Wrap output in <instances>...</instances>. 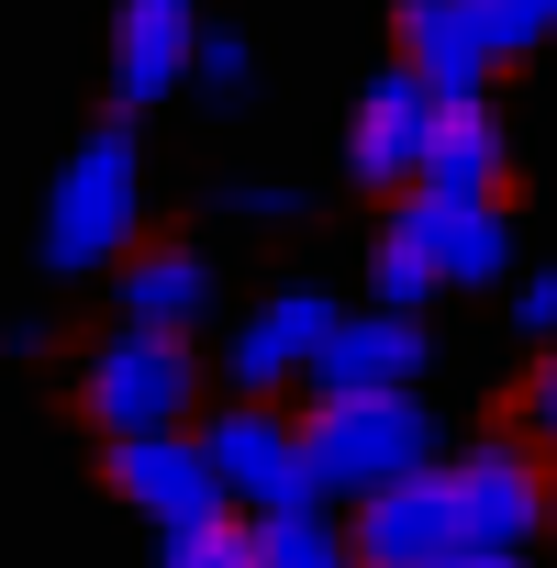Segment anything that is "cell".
Listing matches in <instances>:
<instances>
[{"instance_id": "obj_22", "label": "cell", "mask_w": 557, "mask_h": 568, "mask_svg": "<svg viewBox=\"0 0 557 568\" xmlns=\"http://www.w3.org/2000/svg\"><path fill=\"white\" fill-rule=\"evenodd\" d=\"M513 313H524V335H557V267H535V278H524Z\"/></svg>"}, {"instance_id": "obj_21", "label": "cell", "mask_w": 557, "mask_h": 568, "mask_svg": "<svg viewBox=\"0 0 557 568\" xmlns=\"http://www.w3.org/2000/svg\"><path fill=\"white\" fill-rule=\"evenodd\" d=\"M223 212H234V223H302V190H278V179H234Z\"/></svg>"}, {"instance_id": "obj_13", "label": "cell", "mask_w": 557, "mask_h": 568, "mask_svg": "<svg viewBox=\"0 0 557 568\" xmlns=\"http://www.w3.org/2000/svg\"><path fill=\"white\" fill-rule=\"evenodd\" d=\"M402 68L435 90V101H468L502 57L479 34V0H402Z\"/></svg>"}, {"instance_id": "obj_12", "label": "cell", "mask_w": 557, "mask_h": 568, "mask_svg": "<svg viewBox=\"0 0 557 568\" xmlns=\"http://www.w3.org/2000/svg\"><path fill=\"white\" fill-rule=\"evenodd\" d=\"M335 324H346V313H335L324 291H267V302L245 313V335L223 346V368H234V390H256V402H267L278 379H302V368H313V346H324Z\"/></svg>"}, {"instance_id": "obj_4", "label": "cell", "mask_w": 557, "mask_h": 568, "mask_svg": "<svg viewBox=\"0 0 557 568\" xmlns=\"http://www.w3.org/2000/svg\"><path fill=\"white\" fill-rule=\"evenodd\" d=\"M212 468H223V501H245V513H302L313 501V479H302V424L291 413H267L256 390L234 402V413H212Z\"/></svg>"}, {"instance_id": "obj_1", "label": "cell", "mask_w": 557, "mask_h": 568, "mask_svg": "<svg viewBox=\"0 0 557 568\" xmlns=\"http://www.w3.org/2000/svg\"><path fill=\"white\" fill-rule=\"evenodd\" d=\"M413 468H435V413L413 390H324L302 413V479H313V501L324 490L368 501V490H391Z\"/></svg>"}, {"instance_id": "obj_24", "label": "cell", "mask_w": 557, "mask_h": 568, "mask_svg": "<svg viewBox=\"0 0 557 568\" xmlns=\"http://www.w3.org/2000/svg\"><path fill=\"white\" fill-rule=\"evenodd\" d=\"M524 424H535V435H546V446H557V357H546V368H535V390H524Z\"/></svg>"}, {"instance_id": "obj_3", "label": "cell", "mask_w": 557, "mask_h": 568, "mask_svg": "<svg viewBox=\"0 0 557 568\" xmlns=\"http://www.w3.org/2000/svg\"><path fill=\"white\" fill-rule=\"evenodd\" d=\"M190 402H201V357H190V335H145V324H123V335L79 368V413H90L101 435H179Z\"/></svg>"}, {"instance_id": "obj_8", "label": "cell", "mask_w": 557, "mask_h": 568, "mask_svg": "<svg viewBox=\"0 0 557 568\" xmlns=\"http://www.w3.org/2000/svg\"><path fill=\"white\" fill-rule=\"evenodd\" d=\"M446 479H457V524H468V546H535V524H546V468L524 457V446H468V457H446Z\"/></svg>"}, {"instance_id": "obj_9", "label": "cell", "mask_w": 557, "mask_h": 568, "mask_svg": "<svg viewBox=\"0 0 557 568\" xmlns=\"http://www.w3.org/2000/svg\"><path fill=\"white\" fill-rule=\"evenodd\" d=\"M190 57H201V0H123L112 12V101L123 112L168 101L190 79Z\"/></svg>"}, {"instance_id": "obj_19", "label": "cell", "mask_w": 557, "mask_h": 568, "mask_svg": "<svg viewBox=\"0 0 557 568\" xmlns=\"http://www.w3.org/2000/svg\"><path fill=\"white\" fill-rule=\"evenodd\" d=\"M479 34H490V57H524L557 34V0H479Z\"/></svg>"}, {"instance_id": "obj_15", "label": "cell", "mask_w": 557, "mask_h": 568, "mask_svg": "<svg viewBox=\"0 0 557 568\" xmlns=\"http://www.w3.org/2000/svg\"><path fill=\"white\" fill-rule=\"evenodd\" d=\"M212 313V256H190V245H145V256H123V324H145V335H190Z\"/></svg>"}, {"instance_id": "obj_10", "label": "cell", "mask_w": 557, "mask_h": 568, "mask_svg": "<svg viewBox=\"0 0 557 568\" xmlns=\"http://www.w3.org/2000/svg\"><path fill=\"white\" fill-rule=\"evenodd\" d=\"M424 357H435V335L413 324V313H346L324 346H313V402L324 390H413L424 379Z\"/></svg>"}, {"instance_id": "obj_11", "label": "cell", "mask_w": 557, "mask_h": 568, "mask_svg": "<svg viewBox=\"0 0 557 568\" xmlns=\"http://www.w3.org/2000/svg\"><path fill=\"white\" fill-rule=\"evenodd\" d=\"M357 568H379V557H446V546H468V524H457V479L446 468H413V479H391V490H368V513H357Z\"/></svg>"}, {"instance_id": "obj_7", "label": "cell", "mask_w": 557, "mask_h": 568, "mask_svg": "<svg viewBox=\"0 0 557 568\" xmlns=\"http://www.w3.org/2000/svg\"><path fill=\"white\" fill-rule=\"evenodd\" d=\"M424 145H435V90L413 68H379L357 90V123H346V168L368 190H413L424 179Z\"/></svg>"}, {"instance_id": "obj_20", "label": "cell", "mask_w": 557, "mask_h": 568, "mask_svg": "<svg viewBox=\"0 0 557 568\" xmlns=\"http://www.w3.org/2000/svg\"><path fill=\"white\" fill-rule=\"evenodd\" d=\"M190 79H201L212 101H245V90H256V57H245V34H201V57H190Z\"/></svg>"}, {"instance_id": "obj_14", "label": "cell", "mask_w": 557, "mask_h": 568, "mask_svg": "<svg viewBox=\"0 0 557 568\" xmlns=\"http://www.w3.org/2000/svg\"><path fill=\"white\" fill-rule=\"evenodd\" d=\"M502 112L468 90V101H435V145H424V179L413 190H468V201H502Z\"/></svg>"}, {"instance_id": "obj_16", "label": "cell", "mask_w": 557, "mask_h": 568, "mask_svg": "<svg viewBox=\"0 0 557 568\" xmlns=\"http://www.w3.org/2000/svg\"><path fill=\"white\" fill-rule=\"evenodd\" d=\"M256 568H357V546L302 501V513H256Z\"/></svg>"}, {"instance_id": "obj_23", "label": "cell", "mask_w": 557, "mask_h": 568, "mask_svg": "<svg viewBox=\"0 0 557 568\" xmlns=\"http://www.w3.org/2000/svg\"><path fill=\"white\" fill-rule=\"evenodd\" d=\"M379 568H524L513 546H446V557H379Z\"/></svg>"}, {"instance_id": "obj_6", "label": "cell", "mask_w": 557, "mask_h": 568, "mask_svg": "<svg viewBox=\"0 0 557 568\" xmlns=\"http://www.w3.org/2000/svg\"><path fill=\"white\" fill-rule=\"evenodd\" d=\"M112 490H123L134 513H156L168 535L234 513V501H223V468H212L201 435H112Z\"/></svg>"}, {"instance_id": "obj_17", "label": "cell", "mask_w": 557, "mask_h": 568, "mask_svg": "<svg viewBox=\"0 0 557 568\" xmlns=\"http://www.w3.org/2000/svg\"><path fill=\"white\" fill-rule=\"evenodd\" d=\"M435 291H446V278L424 267L413 234H379V245H368V302H379V313H424Z\"/></svg>"}, {"instance_id": "obj_5", "label": "cell", "mask_w": 557, "mask_h": 568, "mask_svg": "<svg viewBox=\"0 0 557 568\" xmlns=\"http://www.w3.org/2000/svg\"><path fill=\"white\" fill-rule=\"evenodd\" d=\"M391 234L424 245V267L446 278V291H479V278L513 267V223H502V201H468V190H402Z\"/></svg>"}, {"instance_id": "obj_18", "label": "cell", "mask_w": 557, "mask_h": 568, "mask_svg": "<svg viewBox=\"0 0 557 568\" xmlns=\"http://www.w3.org/2000/svg\"><path fill=\"white\" fill-rule=\"evenodd\" d=\"M168 568H256V524H234V513L179 524V535H168Z\"/></svg>"}, {"instance_id": "obj_2", "label": "cell", "mask_w": 557, "mask_h": 568, "mask_svg": "<svg viewBox=\"0 0 557 568\" xmlns=\"http://www.w3.org/2000/svg\"><path fill=\"white\" fill-rule=\"evenodd\" d=\"M134 212H145V168H134V134L123 123H90L79 156L57 168V201H45V256L79 278V267H112L134 245Z\"/></svg>"}]
</instances>
